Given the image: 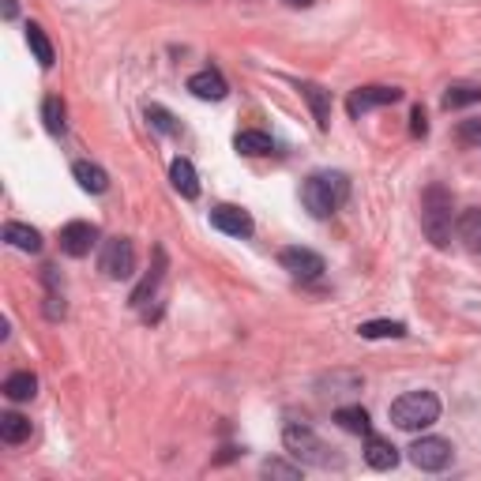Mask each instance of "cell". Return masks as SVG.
<instances>
[{
	"label": "cell",
	"instance_id": "ba28073f",
	"mask_svg": "<svg viewBox=\"0 0 481 481\" xmlns=\"http://www.w3.org/2000/svg\"><path fill=\"white\" fill-rule=\"evenodd\" d=\"M402 98L399 87H358V91H350L346 98V113L353 120H361L369 110H380V105H395Z\"/></svg>",
	"mask_w": 481,
	"mask_h": 481
},
{
	"label": "cell",
	"instance_id": "7402d4cb",
	"mask_svg": "<svg viewBox=\"0 0 481 481\" xmlns=\"http://www.w3.org/2000/svg\"><path fill=\"white\" fill-rule=\"evenodd\" d=\"M27 436H30V418L15 414V410L0 414V440H4V444H23Z\"/></svg>",
	"mask_w": 481,
	"mask_h": 481
},
{
	"label": "cell",
	"instance_id": "3957f363",
	"mask_svg": "<svg viewBox=\"0 0 481 481\" xmlns=\"http://www.w3.org/2000/svg\"><path fill=\"white\" fill-rule=\"evenodd\" d=\"M452 215H455V203L444 185H429L421 192V229L436 248L452 245Z\"/></svg>",
	"mask_w": 481,
	"mask_h": 481
},
{
	"label": "cell",
	"instance_id": "e0dca14e",
	"mask_svg": "<svg viewBox=\"0 0 481 481\" xmlns=\"http://www.w3.org/2000/svg\"><path fill=\"white\" fill-rule=\"evenodd\" d=\"M335 421L343 425L346 433H358V436H369L372 433V421H369V410L365 406H338L335 410Z\"/></svg>",
	"mask_w": 481,
	"mask_h": 481
},
{
	"label": "cell",
	"instance_id": "5b68a950",
	"mask_svg": "<svg viewBox=\"0 0 481 481\" xmlns=\"http://www.w3.org/2000/svg\"><path fill=\"white\" fill-rule=\"evenodd\" d=\"M98 271L113 282H124L136 275V248L129 237H110L98 253Z\"/></svg>",
	"mask_w": 481,
	"mask_h": 481
},
{
	"label": "cell",
	"instance_id": "ffe728a7",
	"mask_svg": "<svg viewBox=\"0 0 481 481\" xmlns=\"http://www.w3.org/2000/svg\"><path fill=\"white\" fill-rule=\"evenodd\" d=\"M459 241L470 248V253H481V207H470L459 215Z\"/></svg>",
	"mask_w": 481,
	"mask_h": 481
},
{
	"label": "cell",
	"instance_id": "9c48e42d",
	"mask_svg": "<svg viewBox=\"0 0 481 481\" xmlns=\"http://www.w3.org/2000/svg\"><path fill=\"white\" fill-rule=\"evenodd\" d=\"M95 245H98V226L95 222H68L61 229V253L64 256L83 260V256H91Z\"/></svg>",
	"mask_w": 481,
	"mask_h": 481
},
{
	"label": "cell",
	"instance_id": "30bf717a",
	"mask_svg": "<svg viewBox=\"0 0 481 481\" xmlns=\"http://www.w3.org/2000/svg\"><path fill=\"white\" fill-rule=\"evenodd\" d=\"M211 226L222 229V234H229V237H253V229H256L253 215L234 207V203H219L215 211H211Z\"/></svg>",
	"mask_w": 481,
	"mask_h": 481
},
{
	"label": "cell",
	"instance_id": "4fadbf2b",
	"mask_svg": "<svg viewBox=\"0 0 481 481\" xmlns=\"http://www.w3.org/2000/svg\"><path fill=\"white\" fill-rule=\"evenodd\" d=\"M301 98L309 102V110L316 117V129L328 132L331 129V98H328V91L324 87H316V83H301Z\"/></svg>",
	"mask_w": 481,
	"mask_h": 481
},
{
	"label": "cell",
	"instance_id": "5bb4252c",
	"mask_svg": "<svg viewBox=\"0 0 481 481\" xmlns=\"http://www.w3.org/2000/svg\"><path fill=\"white\" fill-rule=\"evenodd\" d=\"M162 275H166V253H162V248H158V253H154V271L144 278V282H139V286L132 290V297H129V305L132 309H139V305H147V297H154L158 294V286H162Z\"/></svg>",
	"mask_w": 481,
	"mask_h": 481
},
{
	"label": "cell",
	"instance_id": "4dcf8cb0",
	"mask_svg": "<svg viewBox=\"0 0 481 481\" xmlns=\"http://www.w3.org/2000/svg\"><path fill=\"white\" fill-rule=\"evenodd\" d=\"M286 4H290V8H312L316 0H286Z\"/></svg>",
	"mask_w": 481,
	"mask_h": 481
},
{
	"label": "cell",
	"instance_id": "cb8c5ba5",
	"mask_svg": "<svg viewBox=\"0 0 481 481\" xmlns=\"http://www.w3.org/2000/svg\"><path fill=\"white\" fill-rule=\"evenodd\" d=\"M234 147H237L241 154H248V158H256V154H271V151H275V139L267 136V132H237Z\"/></svg>",
	"mask_w": 481,
	"mask_h": 481
},
{
	"label": "cell",
	"instance_id": "484cf974",
	"mask_svg": "<svg viewBox=\"0 0 481 481\" xmlns=\"http://www.w3.org/2000/svg\"><path fill=\"white\" fill-rule=\"evenodd\" d=\"M42 120H46L49 136H61V132H64V102H61L57 95H49V98L42 102Z\"/></svg>",
	"mask_w": 481,
	"mask_h": 481
},
{
	"label": "cell",
	"instance_id": "277c9868",
	"mask_svg": "<svg viewBox=\"0 0 481 481\" xmlns=\"http://www.w3.org/2000/svg\"><path fill=\"white\" fill-rule=\"evenodd\" d=\"M387 414L399 429L418 433V429H429V425L440 421V399L433 395V391H406V395H399L395 402H391Z\"/></svg>",
	"mask_w": 481,
	"mask_h": 481
},
{
	"label": "cell",
	"instance_id": "8992f818",
	"mask_svg": "<svg viewBox=\"0 0 481 481\" xmlns=\"http://www.w3.org/2000/svg\"><path fill=\"white\" fill-rule=\"evenodd\" d=\"M452 459H455V448H452V440H444V436H421V440L410 444V462L425 474L448 470Z\"/></svg>",
	"mask_w": 481,
	"mask_h": 481
},
{
	"label": "cell",
	"instance_id": "d4e9b609",
	"mask_svg": "<svg viewBox=\"0 0 481 481\" xmlns=\"http://www.w3.org/2000/svg\"><path fill=\"white\" fill-rule=\"evenodd\" d=\"M358 331H361V338H402L406 324H399V319H369Z\"/></svg>",
	"mask_w": 481,
	"mask_h": 481
},
{
	"label": "cell",
	"instance_id": "4316f807",
	"mask_svg": "<svg viewBox=\"0 0 481 481\" xmlns=\"http://www.w3.org/2000/svg\"><path fill=\"white\" fill-rule=\"evenodd\" d=\"M147 120H151L162 136H177V132H181V124H177V120H173V113H170V110H162V105H147Z\"/></svg>",
	"mask_w": 481,
	"mask_h": 481
},
{
	"label": "cell",
	"instance_id": "8fae6325",
	"mask_svg": "<svg viewBox=\"0 0 481 481\" xmlns=\"http://www.w3.org/2000/svg\"><path fill=\"white\" fill-rule=\"evenodd\" d=\"M188 91L195 98H203V102H222L229 95V87H226L222 72H215V68H203V72L188 76Z\"/></svg>",
	"mask_w": 481,
	"mask_h": 481
},
{
	"label": "cell",
	"instance_id": "6da1fadb",
	"mask_svg": "<svg viewBox=\"0 0 481 481\" xmlns=\"http://www.w3.org/2000/svg\"><path fill=\"white\" fill-rule=\"evenodd\" d=\"M350 200V181L346 173H335V170H324V173H312L305 185H301V203L312 219H328L335 215L338 207Z\"/></svg>",
	"mask_w": 481,
	"mask_h": 481
},
{
	"label": "cell",
	"instance_id": "83f0119b",
	"mask_svg": "<svg viewBox=\"0 0 481 481\" xmlns=\"http://www.w3.org/2000/svg\"><path fill=\"white\" fill-rule=\"evenodd\" d=\"M263 474L267 477H286V481H294V477H301V467H290V462H282V459H267L263 462Z\"/></svg>",
	"mask_w": 481,
	"mask_h": 481
},
{
	"label": "cell",
	"instance_id": "9a60e30c",
	"mask_svg": "<svg viewBox=\"0 0 481 481\" xmlns=\"http://www.w3.org/2000/svg\"><path fill=\"white\" fill-rule=\"evenodd\" d=\"M170 181H173L177 192L185 195V200H195V195H200V177H195V166L188 162V158H173Z\"/></svg>",
	"mask_w": 481,
	"mask_h": 481
},
{
	"label": "cell",
	"instance_id": "52a82bcc",
	"mask_svg": "<svg viewBox=\"0 0 481 481\" xmlns=\"http://www.w3.org/2000/svg\"><path fill=\"white\" fill-rule=\"evenodd\" d=\"M278 263H282V271H290V275L301 278V282H316L319 275L328 271L324 256L312 253V248H301V245L282 248V253H278Z\"/></svg>",
	"mask_w": 481,
	"mask_h": 481
},
{
	"label": "cell",
	"instance_id": "44dd1931",
	"mask_svg": "<svg viewBox=\"0 0 481 481\" xmlns=\"http://www.w3.org/2000/svg\"><path fill=\"white\" fill-rule=\"evenodd\" d=\"M481 102V87L477 83H455L448 87V95H444V110H467V105H477Z\"/></svg>",
	"mask_w": 481,
	"mask_h": 481
},
{
	"label": "cell",
	"instance_id": "f546056e",
	"mask_svg": "<svg viewBox=\"0 0 481 481\" xmlns=\"http://www.w3.org/2000/svg\"><path fill=\"white\" fill-rule=\"evenodd\" d=\"M0 8H4V20H15V0H0Z\"/></svg>",
	"mask_w": 481,
	"mask_h": 481
},
{
	"label": "cell",
	"instance_id": "ac0fdd59",
	"mask_svg": "<svg viewBox=\"0 0 481 481\" xmlns=\"http://www.w3.org/2000/svg\"><path fill=\"white\" fill-rule=\"evenodd\" d=\"M72 173H76V181H79L83 192H95L98 195V192L110 188V173H105L102 166H95V162H76Z\"/></svg>",
	"mask_w": 481,
	"mask_h": 481
},
{
	"label": "cell",
	"instance_id": "7c38bea8",
	"mask_svg": "<svg viewBox=\"0 0 481 481\" xmlns=\"http://www.w3.org/2000/svg\"><path fill=\"white\" fill-rule=\"evenodd\" d=\"M365 462L372 470H391L399 462V448L391 440H384V436H365Z\"/></svg>",
	"mask_w": 481,
	"mask_h": 481
},
{
	"label": "cell",
	"instance_id": "7a4b0ae2",
	"mask_svg": "<svg viewBox=\"0 0 481 481\" xmlns=\"http://www.w3.org/2000/svg\"><path fill=\"white\" fill-rule=\"evenodd\" d=\"M282 444H286V452L301 462V467H319V470L343 467V455H335L331 444H324L309 425H301V421H290L286 429H282Z\"/></svg>",
	"mask_w": 481,
	"mask_h": 481
},
{
	"label": "cell",
	"instance_id": "603a6c76",
	"mask_svg": "<svg viewBox=\"0 0 481 481\" xmlns=\"http://www.w3.org/2000/svg\"><path fill=\"white\" fill-rule=\"evenodd\" d=\"M27 46H30L34 57H38V64H42V68H53V61H57V53H53V42L46 38V30H42L38 23H27Z\"/></svg>",
	"mask_w": 481,
	"mask_h": 481
},
{
	"label": "cell",
	"instance_id": "d6986e66",
	"mask_svg": "<svg viewBox=\"0 0 481 481\" xmlns=\"http://www.w3.org/2000/svg\"><path fill=\"white\" fill-rule=\"evenodd\" d=\"M4 395L12 402L34 399V395H38V377H34V372H12V377L4 380Z\"/></svg>",
	"mask_w": 481,
	"mask_h": 481
},
{
	"label": "cell",
	"instance_id": "f1b7e54d",
	"mask_svg": "<svg viewBox=\"0 0 481 481\" xmlns=\"http://www.w3.org/2000/svg\"><path fill=\"white\" fill-rule=\"evenodd\" d=\"M410 132H414V136H425V132H429V117H425L421 105H414V113H410Z\"/></svg>",
	"mask_w": 481,
	"mask_h": 481
},
{
	"label": "cell",
	"instance_id": "2e32d148",
	"mask_svg": "<svg viewBox=\"0 0 481 481\" xmlns=\"http://www.w3.org/2000/svg\"><path fill=\"white\" fill-rule=\"evenodd\" d=\"M4 241L12 248H20V253H42V234L34 226H23V222H8L4 226Z\"/></svg>",
	"mask_w": 481,
	"mask_h": 481
}]
</instances>
